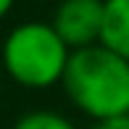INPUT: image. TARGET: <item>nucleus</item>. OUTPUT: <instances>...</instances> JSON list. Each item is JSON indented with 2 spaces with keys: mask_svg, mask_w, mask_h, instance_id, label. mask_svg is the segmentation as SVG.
Listing matches in <instances>:
<instances>
[{
  "mask_svg": "<svg viewBox=\"0 0 129 129\" xmlns=\"http://www.w3.org/2000/svg\"><path fill=\"white\" fill-rule=\"evenodd\" d=\"M61 87L69 103L92 121L129 116V61L103 45L74 50Z\"/></svg>",
  "mask_w": 129,
  "mask_h": 129,
  "instance_id": "obj_1",
  "label": "nucleus"
},
{
  "mask_svg": "<svg viewBox=\"0 0 129 129\" xmlns=\"http://www.w3.org/2000/svg\"><path fill=\"white\" fill-rule=\"evenodd\" d=\"M71 50L53 32L50 21H21L5 34L0 63L13 84L24 90H50L61 84Z\"/></svg>",
  "mask_w": 129,
  "mask_h": 129,
  "instance_id": "obj_2",
  "label": "nucleus"
},
{
  "mask_svg": "<svg viewBox=\"0 0 129 129\" xmlns=\"http://www.w3.org/2000/svg\"><path fill=\"white\" fill-rule=\"evenodd\" d=\"M103 24V0H58L50 26L69 50L98 45Z\"/></svg>",
  "mask_w": 129,
  "mask_h": 129,
  "instance_id": "obj_3",
  "label": "nucleus"
},
{
  "mask_svg": "<svg viewBox=\"0 0 129 129\" xmlns=\"http://www.w3.org/2000/svg\"><path fill=\"white\" fill-rule=\"evenodd\" d=\"M98 45L129 61V0H103V24Z\"/></svg>",
  "mask_w": 129,
  "mask_h": 129,
  "instance_id": "obj_4",
  "label": "nucleus"
},
{
  "mask_svg": "<svg viewBox=\"0 0 129 129\" xmlns=\"http://www.w3.org/2000/svg\"><path fill=\"white\" fill-rule=\"evenodd\" d=\"M11 129H77V126H74L71 119H66L58 111L40 108V111H29V113L19 116Z\"/></svg>",
  "mask_w": 129,
  "mask_h": 129,
  "instance_id": "obj_5",
  "label": "nucleus"
},
{
  "mask_svg": "<svg viewBox=\"0 0 129 129\" xmlns=\"http://www.w3.org/2000/svg\"><path fill=\"white\" fill-rule=\"evenodd\" d=\"M87 129H129V116H113V119L92 121Z\"/></svg>",
  "mask_w": 129,
  "mask_h": 129,
  "instance_id": "obj_6",
  "label": "nucleus"
},
{
  "mask_svg": "<svg viewBox=\"0 0 129 129\" xmlns=\"http://www.w3.org/2000/svg\"><path fill=\"white\" fill-rule=\"evenodd\" d=\"M13 8H16V0H0V21L8 19Z\"/></svg>",
  "mask_w": 129,
  "mask_h": 129,
  "instance_id": "obj_7",
  "label": "nucleus"
}]
</instances>
